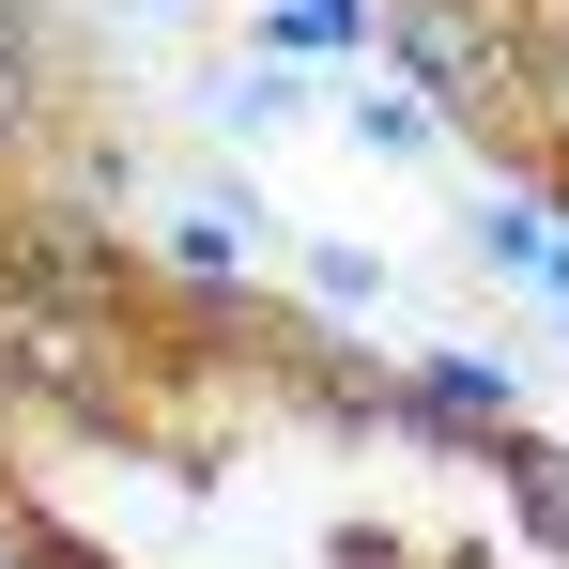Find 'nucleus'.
I'll return each instance as SVG.
<instances>
[{
  "label": "nucleus",
  "instance_id": "nucleus-1",
  "mask_svg": "<svg viewBox=\"0 0 569 569\" xmlns=\"http://www.w3.org/2000/svg\"><path fill=\"white\" fill-rule=\"evenodd\" d=\"M492 462H508V492H523V523L569 555V462H555V447H492Z\"/></svg>",
  "mask_w": 569,
  "mask_h": 569
},
{
  "label": "nucleus",
  "instance_id": "nucleus-2",
  "mask_svg": "<svg viewBox=\"0 0 569 569\" xmlns=\"http://www.w3.org/2000/svg\"><path fill=\"white\" fill-rule=\"evenodd\" d=\"M31 569H108V555H78V539H31Z\"/></svg>",
  "mask_w": 569,
  "mask_h": 569
},
{
  "label": "nucleus",
  "instance_id": "nucleus-3",
  "mask_svg": "<svg viewBox=\"0 0 569 569\" xmlns=\"http://www.w3.org/2000/svg\"><path fill=\"white\" fill-rule=\"evenodd\" d=\"M16 108H31V93H16V62H0V123H16Z\"/></svg>",
  "mask_w": 569,
  "mask_h": 569
}]
</instances>
